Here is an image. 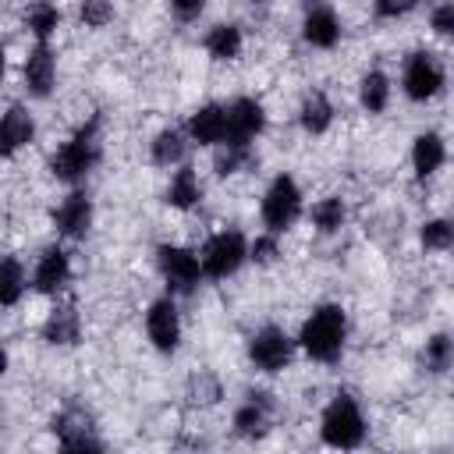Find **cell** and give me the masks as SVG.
I'll use <instances>...</instances> for the list:
<instances>
[{"instance_id":"17","label":"cell","mask_w":454,"mask_h":454,"mask_svg":"<svg viewBox=\"0 0 454 454\" xmlns=\"http://www.w3.org/2000/svg\"><path fill=\"white\" fill-rule=\"evenodd\" d=\"M266 124H270V114H266V103L259 96L227 99V142L255 145L266 135Z\"/></svg>"},{"instance_id":"23","label":"cell","mask_w":454,"mask_h":454,"mask_svg":"<svg viewBox=\"0 0 454 454\" xmlns=\"http://www.w3.org/2000/svg\"><path fill=\"white\" fill-rule=\"evenodd\" d=\"M188 149H192V138L184 131V124H163L153 138H149V163L160 167V170H174L181 163H188Z\"/></svg>"},{"instance_id":"25","label":"cell","mask_w":454,"mask_h":454,"mask_svg":"<svg viewBox=\"0 0 454 454\" xmlns=\"http://www.w3.org/2000/svg\"><path fill=\"white\" fill-rule=\"evenodd\" d=\"M21 28L32 43H53V35L64 28V7L57 0H28L21 7Z\"/></svg>"},{"instance_id":"31","label":"cell","mask_w":454,"mask_h":454,"mask_svg":"<svg viewBox=\"0 0 454 454\" xmlns=\"http://www.w3.org/2000/svg\"><path fill=\"white\" fill-rule=\"evenodd\" d=\"M419 245L422 252L443 255L454 248V216H429L419 223Z\"/></svg>"},{"instance_id":"16","label":"cell","mask_w":454,"mask_h":454,"mask_svg":"<svg viewBox=\"0 0 454 454\" xmlns=\"http://www.w3.org/2000/svg\"><path fill=\"white\" fill-rule=\"evenodd\" d=\"M298 32H301V43H305L309 50L330 53V50H337L340 39H344V21H340L337 7L326 4V0H323V4H305V14H301Z\"/></svg>"},{"instance_id":"24","label":"cell","mask_w":454,"mask_h":454,"mask_svg":"<svg viewBox=\"0 0 454 454\" xmlns=\"http://www.w3.org/2000/svg\"><path fill=\"white\" fill-rule=\"evenodd\" d=\"M202 53L213 64H234L245 53V28L238 21H213L202 35Z\"/></svg>"},{"instance_id":"20","label":"cell","mask_w":454,"mask_h":454,"mask_svg":"<svg viewBox=\"0 0 454 454\" xmlns=\"http://www.w3.org/2000/svg\"><path fill=\"white\" fill-rule=\"evenodd\" d=\"M294 121H298L301 135L323 138V135L333 128V121H337V103H333V96H330L326 89H305L301 99H298V106H294Z\"/></svg>"},{"instance_id":"2","label":"cell","mask_w":454,"mask_h":454,"mask_svg":"<svg viewBox=\"0 0 454 454\" xmlns=\"http://www.w3.org/2000/svg\"><path fill=\"white\" fill-rule=\"evenodd\" d=\"M298 351L316 365H337L348 351L351 319L340 301H319L309 309V316L298 326Z\"/></svg>"},{"instance_id":"26","label":"cell","mask_w":454,"mask_h":454,"mask_svg":"<svg viewBox=\"0 0 454 454\" xmlns=\"http://www.w3.org/2000/svg\"><path fill=\"white\" fill-rule=\"evenodd\" d=\"M355 99H358L362 114H369V117L387 114V110H390V99H394V78H390L383 67H365V71L358 74Z\"/></svg>"},{"instance_id":"30","label":"cell","mask_w":454,"mask_h":454,"mask_svg":"<svg viewBox=\"0 0 454 454\" xmlns=\"http://www.w3.org/2000/svg\"><path fill=\"white\" fill-rule=\"evenodd\" d=\"M419 365L426 376H447L454 369V337L450 333H429L419 348Z\"/></svg>"},{"instance_id":"10","label":"cell","mask_w":454,"mask_h":454,"mask_svg":"<svg viewBox=\"0 0 454 454\" xmlns=\"http://www.w3.org/2000/svg\"><path fill=\"white\" fill-rule=\"evenodd\" d=\"M142 330H145V340L156 355H177L181 351V340H184V319H181V309H177V294H160L145 305L142 312Z\"/></svg>"},{"instance_id":"34","label":"cell","mask_w":454,"mask_h":454,"mask_svg":"<svg viewBox=\"0 0 454 454\" xmlns=\"http://www.w3.org/2000/svg\"><path fill=\"white\" fill-rule=\"evenodd\" d=\"M429 35L440 43H454V0H433L429 14H426Z\"/></svg>"},{"instance_id":"27","label":"cell","mask_w":454,"mask_h":454,"mask_svg":"<svg viewBox=\"0 0 454 454\" xmlns=\"http://www.w3.org/2000/svg\"><path fill=\"white\" fill-rule=\"evenodd\" d=\"M28 291H32V266L18 252H7L4 266H0V305L11 312L21 305V298Z\"/></svg>"},{"instance_id":"19","label":"cell","mask_w":454,"mask_h":454,"mask_svg":"<svg viewBox=\"0 0 454 454\" xmlns=\"http://www.w3.org/2000/svg\"><path fill=\"white\" fill-rule=\"evenodd\" d=\"M447 138L436 128H422L408 145V167L415 181H433L447 167Z\"/></svg>"},{"instance_id":"3","label":"cell","mask_w":454,"mask_h":454,"mask_svg":"<svg viewBox=\"0 0 454 454\" xmlns=\"http://www.w3.org/2000/svg\"><path fill=\"white\" fill-rule=\"evenodd\" d=\"M316 433H319V443H323V447H333V450H358V447L369 440V419H365L362 401H358L355 394H348V390L330 394V401H326L323 411H319Z\"/></svg>"},{"instance_id":"9","label":"cell","mask_w":454,"mask_h":454,"mask_svg":"<svg viewBox=\"0 0 454 454\" xmlns=\"http://www.w3.org/2000/svg\"><path fill=\"white\" fill-rule=\"evenodd\" d=\"M74 280V259L67 241H50L32 255V294L39 298H64Z\"/></svg>"},{"instance_id":"5","label":"cell","mask_w":454,"mask_h":454,"mask_svg":"<svg viewBox=\"0 0 454 454\" xmlns=\"http://www.w3.org/2000/svg\"><path fill=\"white\" fill-rule=\"evenodd\" d=\"M298 358V337L280 323H262L245 340V362L259 376H284Z\"/></svg>"},{"instance_id":"32","label":"cell","mask_w":454,"mask_h":454,"mask_svg":"<svg viewBox=\"0 0 454 454\" xmlns=\"http://www.w3.org/2000/svg\"><path fill=\"white\" fill-rule=\"evenodd\" d=\"M74 18H78V25L85 32H103L117 18V0H78Z\"/></svg>"},{"instance_id":"7","label":"cell","mask_w":454,"mask_h":454,"mask_svg":"<svg viewBox=\"0 0 454 454\" xmlns=\"http://www.w3.org/2000/svg\"><path fill=\"white\" fill-rule=\"evenodd\" d=\"M153 266L163 280V287L177 298H188L202 287L206 273H202V259H199V248L192 245H181V241H160L153 248Z\"/></svg>"},{"instance_id":"33","label":"cell","mask_w":454,"mask_h":454,"mask_svg":"<svg viewBox=\"0 0 454 454\" xmlns=\"http://www.w3.org/2000/svg\"><path fill=\"white\" fill-rule=\"evenodd\" d=\"M280 255H284V241H280V234H273V231H259V234L248 241V262L259 266V270L280 262Z\"/></svg>"},{"instance_id":"29","label":"cell","mask_w":454,"mask_h":454,"mask_svg":"<svg viewBox=\"0 0 454 454\" xmlns=\"http://www.w3.org/2000/svg\"><path fill=\"white\" fill-rule=\"evenodd\" d=\"M259 167V153L255 145H241V142H223L213 149V174L220 181H231L238 174H248Z\"/></svg>"},{"instance_id":"21","label":"cell","mask_w":454,"mask_h":454,"mask_svg":"<svg viewBox=\"0 0 454 454\" xmlns=\"http://www.w3.org/2000/svg\"><path fill=\"white\" fill-rule=\"evenodd\" d=\"M39 135L35 114L28 110V103H7L4 110V124H0V153L4 160H14L18 153H25Z\"/></svg>"},{"instance_id":"36","label":"cell","mask_w":454,"mask_h":454,"mask_svg":"<svg viewBox=\"0 0 454 454\" xmlns=\"http://www.w3.org/2000/svg\"><path fill=\"white\" fill-rule=\"evenodd\" d=\"M206 7H209V0H167V11H170V18H174L177 25L199 21V18L206 14Z\"/></svg>"},{"instance_id":"18","label":"cell","mask_w":454,"mask_h":454,"mask_svg":"<svg viewBox=\"0 0 454 454\" xmlns=\"http://www.w3.org/2000/svg\"><path fill=\"white\" fill-rule=\"evenodd\" d=\"M184 131H188V138H192L195 149H209L213 153L216 145L227 142V103H216V99L199 103L188 114Z\"/></svg>"},{"instance_id":"22","label":"cell","mask_w":454,"mask_h":454,"mask_svg":"<svg viewBox=\"0 0 454 454\" xmlns=\"http://www.w3.org/2000/svg\"><path fill=\"white\" fill-rule=\"evenodd\" d=\"M202 199H206V181H202L199 167H192V163L174 167L167 184H163V202L177 213H192L202 206Z\"/></svg>"},{"instance_id":"37","label":"cell","mask_w":454,"mask_h":454,"mask_svg":"<svg viewBox=\"0 0 454 454\" xmlns=\"http://www.w3.org/2000/svg\"><path fill=\"white\" fill-rule=\"evenodd\" d=\"M248 4H273V0H248Z\"/></svg>"},{"instance_id":"6","label":"cell","mask_w":454,"mask_h":454,"mask_svg":"<svg viewBox=\"0 0 454 454\" xmlns=\"http://www.w3.org/2000/svg\"><path fill=\"white\" fill-rule=\"evenodd\" d=\"M397 89L408 103H433L436 96H443L447 89V64L436 50L419 46L401 60V74H397Z\"/></svg>"},{"instance_id":"11","label":"cell","mask_w":454,"mask_h":454,"mask_svg":"<svg viewBox=\"0 0 454 454\" xmlns=\"http://www.w3.org/2000/svg\"><path fill=\"white\" fill-rule=\"evenodd\" d=\"M277 411H280V401L273 390L266 387H248L241 394V401L234 404L231 411V433L238 440H262L273 433L277 426Z\"/></svg>"},{"instance_id":"12","label":"cell","mask_w":454,"mask_h":454,"mask_svg":"<svg viewBox=\"0 0 454 454\" xmlns=\"http://www.w3.org/2000/svg\"><path fill=\"white\" fill-rule=\"evenodd\" d=\"M50 227L67 245L85 241L92 234V227H96V202H92V195L82 184L67 188V195L57 199V206L50 209Z\"/></svg>"},{"instance_id":"1","label":"cell","mask_w":454,"mask_h":454,"mask_svg":"<svg viewBox=\"0 0 454 454\" xmlns=\"http://www.w3.org/2000/svg\"><path fill=\"white\" fill-rule=\"evenodd\" d=\"M99 163H103V117L99 114H89L82 124H74V131L60 138L53 153L46 156L50 177L67 188L85 184Z\"/></svg>"},{"instance_id":"14","label":"cell","mask_w":454,"mask_h":454,"mask_svg":"<svg viewBox=\"0 0 454 454\" xmlns=\"http://www.w3.org/2000/svg\"><path fill=\"white\" fill-rule=\"evenodd\" d=\"M57 74H60V64H57L53 43H32L18 64V82L25 99H50L57 92Z\"/></svg>"},{"instance_id":"8","label":"cell","mask_w":454,"mask_h":454,"mask_svg":"<svg viewBox=\"0 0 454 454\" xmlns=\"http://www.w3.org/2000/svg\"><path fill=\"white\" fill-rule=\"evenodd\" d=\"M248 234L241 227H216L202 245H199V259H202V273L206 280H231L241 273V266L248 262Z\"/></svg>"},{"instance_id":"35","label":"cell","mask_w":454,"mask_h":454,"mask_svg":"<svg viewBox=\"0 0 454 454\" xmlns=\"http://www.w3.org/2000/svg\"><path fill=\"white\" fill-rule=\"evenodd\" d=\"M422 0H369V11L376 21H401L408 18Z\"/></svg>"},{"instance_id":"4","label":"cell","mask_w":454,"mask_h":454,"mask_svg":"<svg viewBox=\"0 0 454 454\" xmlns=\"http://www.w3.org/2000/svg\"><path fill=\"white\" fill-rule=\"evenodd\" d=\"M305 192H301V184H298V177L291 174V170H277L270 181H266V188H262V195H259V223H262V231H273V234H287V231H294V223L305 216Z\"/></svg>"},{"instance_id":"28","label":"cell","mask_w":454,"mask_h":454,"mask_svg":"<svg viewBox=\"0 0 454 454\" xmlns=\"http://www.w3.org/2000/svg\"><path fill=\"white\" fill-rule=\"evenodd\" d=\"M305 220L312 223V231L319 238H333V234H340L348 227V199H340V195H319L305 209Z\"/></svg>"},{"instance_id":"15","label":"cell","mask_w":454,"mask_h":454,"mask_svg":"<svg viewBox=\"0 0 454 454\" xmlns=\"http://www.w3.org/2000/svg\"><path fill=\"white\" fill-rule=\"evenodd\" d=\"M82 337H85V319H82L78 301L67 298V294L64 298H53V305L46 309V316L39 323V340L46 348L64 351V348H78Z\"/></svg>"},{"instance_id":"13","label":"cell","mask_w":454,"mask_h":454,"mask_svg":"<svg viewBox=\"0 0 454 454\" xmlns=\"http://www.w3.org/2000/svg\"><path fill=\"white\" fill-rule=\"evenodd\" d=\"M50 433L57 440L60 450H74V454H96L106 447V440L99 436V426L92 422V415L78 404H67L60 408L53 419H50Z\"/></svg>"}]
</instances>
